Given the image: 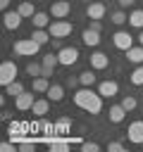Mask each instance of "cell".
Returning a JSON list of instances; mask_svg holds the SVG:
<instances>
[{
	"label": "cell",
	"mask_w": 143,
	"mask_h": 152,
	"mask_svg": "<svg viewBox=\"0 0 143 152\" xmlns=\"http://www.w3.org/2000/svg\"><path fill=\"white\" fill-rule=\"evenodd\" d=\"M102 100H105V97H102L100 93H95V90H91V88H86V86L74 93V104L81 107V109L88 112V114H100Z\"/></svg>",
	"instance_id": "cell-1"
},
{
	"label": "cell",
	"mask_w": 143,
	"mask_h": 152,
	"mask_svg": "<svg viewBox=\"0 0 143 152\" xmlns=\"http://www.w3.org/2000/svg\"><path fill=\"white\" fill-rule=\"evenodd\" d=\"M38 50H41V43L33 38H21L14 43V52L21 57H33V55H38Z\"/></svg>",
	"instance_id": "cell-2"
},
{
	"label": "cell",
	"mask_w": 143,
	"mask_h": 152,
	"mask_svg": "<svg viewBox=\"0 0 143 152\" xmlns=\"http://www.w3.org/2000/svg\"><path fill=\"white\" fill-rule=\"evenodd\" d=\"M72 24L69 21H64V19H55V21H50V26H48V31H50V36L52 38H67L69 33H72Z\"/></svg>",
	"instance_id": "cell-3"
},
{
	"label": "cell",
	"mask_w": 143,
	"mask_h": 152,
	"mask_svg": "<svg viewBox=\"0 0 143 152\" xmlns=\"http://www.w3.org/2000/svg\"><path fill=\"white\" fill-rule=\"evenodd\" d=\"M57 57H60V64L62 66H72V64L79 62V50L74 45H64V48L57 50Z\"/></svg>",
	"instance_id": "cell-4"
},
{
	"label": "cell",
	"mask_w": 143,
	"mask_h": 152,
	"mask_svg": "<svg viewBox=\"0 0 143 152\" xmlns=\"http://www.w3.org/2000/svg\"><path fill=\"white\" fill-rule=\"evenodd\" d=\"M14 76H17V64L12 59H5L0 64V86H10L12 81H17Z\"/></svg>",
	"instance_id": "cell-5"
},
{
	"label": "cell",
	"mask_w": 143,
	"mask_h": 152,
	"mask_svg": "<svg viewBox=\"0 0 143 152\" xmlns=\"http://www.w3.org/2000/svg\"><path fill=\"white\" fill-rule=\"evenodd\" d=\"M126 138H129V142H133V145H141V142H143V119H138V121H131V124H129Z\"/></svg>",
	"instance_id": "cell-6"
},
{
	"label": "cell",
	"mask_w": 143,
	"mask_h": 152,
	"mask_svg": "<svg viewBox=\"0 0 143 152\" xmlns=\"http://www.w3.org/2000/svg\"><path fill=\"white\" fill-rule=\"evenodd\" d=\"M112 43H114V48H119V50H129V48H133V36L129 33V31H117L114 36H112Z\"/></svg>",
	"instance_id": "cell-7"
},
{
	"label": "cell",
	"mask_w": 143,
	"mask_h": 152,
	"mask_svg": "<svg viewBox=\"0 0 143 152\" xmlns=\"http://www.w3.org/2000/svg\"><path fill=\"white\" fill-rule=\"evenodd\" d=\"M69 12H72V5H69V0H55V2L50 5V14H52L55 19H64Z\"/></svg>",
	"instance_id": "cell-8"
},
{
	"label": "cell",
	"mask_w": 143,
	"mask_h": 152,
	"mask_svg": "<svg viewBox=\"0 0 143 152\" xmlns=\"http://www.w3.org/2000/svg\"><path fill=\"white\" fill-rule=\"evenodd\" d=\"M98 93H100L102 97H114V95L119 93V83H117V81H112V78L100 81V83H98Z\"/></svg>",
	"instance_id": "cell-9"
},
{
	"label": "cell",
	"mask_w": 143,
	"mask_h": 152,
	"mask_svg": "<svg viewBox=\"0 0 143 152\" xmlns=\"http://www.w3.org/2000/svg\"><path fill=\"white\" fill-rule=\"evenodd\" d=\"M110 66V57L105 55V52H100V50H95L93 55H91V69H95V71H100V69H107Z\"/></svg>",
	"instance_id": "cell-10"
},
{
	"label": "cell",
	"mask_w": 143,
	"mask_h": 152,
	"mask_svg": "<svg viewBox=\"0 0 143 152\" xmlns=\"http://www.w3.org/2000/svg\"><path fill=\"white\" fill-rule=\"evenodd\" d=\"M33 102H36V100H33V93H26V90H24L21 95H17V97H14V107H17L19 112L31 109V107H33Z\"/></svg>",
	"instance_id": "cell-11"
},
{
	"label": "cell",
	"mask_w": 143,
	"mask_h": 152,
	"mask_svg": "<svg viewBox=\"0 0 143 152\" xmlns=\"http://www.w3.org/2000/svg\"><path fill=\"white\" fill-rule=\"evenodd\" d=\"M105 12H107V7H105L102 2H91V5L86 7V17H88V19H102Z\"/></svg>",
	"instance_id": "cell-12"
},
{
	"label": "cell",
	"mask_w": 143,
	"mask_h": 152,
	"mask_svg": "<svg viewBox=\"0 0 143 152\" xmlns=\"http://www.w3.org/2000/svg\"><path fill=\"white\" fill-rule=\"evenodd\" d=\"M2 19H5V28H7V31H14V28H19V24H21L24 17H21L19 10H17V12H5Z\"/></svg>",
	"instance_id": "cell-13"
},
{
	"label": "cell",
	"mask_w": 143,
	"mask_h": 152,
	"mask_svg": "<svg viewBox=\"0 0 143 152\" xmlns=\"http://www.w3.org/2000/svg\"><path fill=\"white\" fill-rule=\"evenodd\" d=\"M81 40H83V45H88V48H98V45H100V31L86 28V31L81 33Z\"/></svg>",
	"instance_id": "cell-14"
},
{
	"label": "cell",
	"mask_w": 143,
	"mask_h": 152,
	"mask_svg": "<svg viewBox=\"0 0 143 152\" xmlns=\"http://www.w3.org/2000/svg\"><path fill=\"white\" fill-rule=\"evenodd\" d=\"M31 21H33L36 28H48V26H50V14H48V12H36V14L31 17Z\"/></svg>",
	"instance_id": "cell-15"
},
{
	"label": "cell",
	"mask_w": 143,
	"mask_h": 152,
	"mask_svg": "<svg viewBox=\"0 0 143 152\" xmlns=\"http://www.w3.org/2000/svg\"><path fill=\"white\" fill-rule=\"evenodd\" d=\"M124 116H126V109H124L122 104H112V107H110V121H112V124H122Z\"/></svg>",
	"instance_id": "cell-16"
},
{
	"label": "cell",
	"mask_w": 143,
	"mask_h": 152,
	"mask_svg": "<svg viewBox=\"0 0 143 152\" xmlns=\"http://www.w3.org/2000/svg\"><path fill=\"white\" fill-rule=\"evenodd\" d=\"M126 59H129L131 64H143V45L129 48V50H126Z\"/></svg>",
	"instance_id": "cell-17"
},
{
	"label": "cell",
	"mask_w": 143,
	"mask_h": 152,
	"mask_svg": "<svg viewBox=\"0 0 143 152\" xmlns=\"http://www.w3.org/2000/svg\"><path fill=\"white\" fill-rule=\"evenodd\" d=\"M17 10H19V14H21L24 19H31V17L36 14V10H33V2H29V0H21Z\"/></svg>",
	"instance_id": "cell-18"
},
{
	"label": "cell",
	"mask_w": 143,
	"mask_h": 152,
	"mask_svg": "<svg viewBox=\"0 0 143 152\" xmlns=\"http://www.w3.org/2000/svg\"><path fill=\"white\" fill-rule=\"evenodd\" d=\"M79 81H81V86L91 88V86L95 83V69H86V71H81V74H79Z\"/></svg>",
	"instance_id": "cell-19"
},
{
	"label": "cell",
	"mask_w": 143,
	"mask_h": 152,
	"mask_svg": "<svg viewBox=\"0 0 143 152\" xmlns=\"http://www.w3.org/2000/svg\"><path fill=\"white\" fill-rule=\"evenodd\" d=\"M31 88H33V93H48L50 83H48V78H45V76H36V78H33V83H31Z\"/></svg>",
	"instance_id": "cell-20"
},
{
	"label": "cell",
	"mask_w": 143,
	"mask_h": 152,
	"mask_svg": "<svg viewBox=\"0 0 143 152\" xmlns=\"http://www.w3.org/2000/svg\"><path fill=\"white\" fill-rule=\"evenodd\" d=\"M48 109H50V100H36V102H33V107H31V112H33L36 116L48 114Z\"/></svg>",
	"instance_id": "cell-21"
},
{
	"label": "cell",
	"mask_w": 143,
	"mask_h": 152,
	"mask_svg": "<svg viewBox=\"0 0 143 152\" xmlns=\"http://www.w3.org/2000/svg\"><path fill=\"white\" fill-rule=\"evenodd\" d=\"M62 97H64V88H62V86H57V83H55V86H50V88H48V100L60 102Z\"/></svg>",
	"instance_id": "cell-22"
},
{
	"label": "cell",
	"mask_w": 143,
	"mask_h": 152,
	"mask_svg": "<svg viewBox=\"0 0 143 152\" xmlns=\"http://www.w3.org/2000/svg\"><path fill=\"white\" fill-rule=\"evenodd\" d=\"M69 128H72V116L64 114V116H60V119L55 121V131H57V133H67Z\"/></svg>",
	"instance_id": "cell-23"
},
{
	"label": "cell",
	"mask_w": 143,
	"mask_h": 152,
	"mask_svg": "<svg viewBox=\"0 0 143 152\" xmlns=\"http://www.w3.org/2000/svg\"><path fill=\"white\" fill-rule=\"evenodd\" d=\"M129 24H131L133 28H143V10L129 12Z\"/></svg>",
	"instance_id": "cell-24"
},
{
	"label": "cell",
	"mask_w": 143,
	"mask_h": 152,
	"mask_svg": "<svg viewBox=\"0 0 143 152\" xmlns=\"http://www.w3.org/2000/svg\"><path fill=\"white\" fill-rule=\"evenodd\" d=\"M31 38H33V40H38L41 45H45V43H48L52 36H50V31H45V28H36V31L31 33Z\"/></svg>",
	"instance_id": "cell-25"
},
{
	"label": "cell",
	"mask_w": 143,
	"mask_h": 152,
	"mask_svg": "<svg viewBox=\"0 0 143 152\" xmlns=\"http://www.w3.org/2000/svg\"><path fill=\"white\" fill-rule=\"evenodd\" d=\"M5 90H7V95L17 97V95H21V93H24V83H21V81H12L10 86H5Z\"/></svg>",
	"instance_id": "cell-26"
},
{
	"label": "cell",
	"mask_w": 143,
	"mask_h": 152,
	"mask_svg": "<svg viewBox=\"0 0 143 152\" xmlns=\"http://www.w3.org/2000/svg\"><path fill=\"white\" fill-rule=\"evenodd\" d=\"M129 81H131L133 86H143V64H138V66L129 74Z\"/></svg>",
	"instance_id": "cell-27"
},
{
	"label": "cell",
	"mask_w": 143,
	"mask_h": 152,
	"mask_svg": "<svg viewBox=\"0 0 143 152\" xmlns=\"http://www.w3.org/2000/svg\"><path fill=\"white\" fill-rule=\"evenodd\" d=\"M26 74H29L31 78L41 76V74H43V64H38V62H29V64H26Z\"/></svg>",
	"instance_id": "cell-28"
},
{
	"label": "cell",
	"mask_w": 143,
	"mask_h": 152,
	"mask_svg": "<svg viewBox=\"0 0 143 152\" xmlns=\"http://www.w3.org/2000/svg\"><path fill=\"white\" fill-rule=\"evenodd\" d=\"M136 104H138V100H136L133 95H124V97H122V107H124L126 112H133Z\"/></svg>",
	"instance_id": "cell-29"
},
{
	"label": "cell",
	"mask_w": 143,
	"mask_h": 152,
	"mask_svg": "<svg viewBox=\"0 0 143 152\" xmlns=\"http://www.w3.org/2000/svg\"><path fill=\"white\" fill-rule=\"evenodd\" d=\"M41 64H43V66H50V69H55V66H57V64H60V57H57V55H52V52H50V55H45V57H43V59H41Z\"/></svg>",
	"instance_id": "cell-30"
},
{
	"label": "cell",
	"mask_w": 143,
	"mask_h": 152,
	"mask_svg": "<svg viewBox=\"0 0 143 152\" xmlns=\"http://www.w3.org/2000/svg\"><path fill=\"white\" fill-rule=\"evenodd\" d=\"M124 21H129V17H126L122 10H119V12H112V24H117V26H119V24H124Z\"/></svg>",
	"instance_id": "cell-31"
},
{
	"label": "cell",
	"mask_w": 143,
	"mask_h": 152,
	"mask_svg": "<svg viewBox=\"0 0 143 152\" xmlns=\"http://www.w3.org/2000/svg\"><path fill=\"white\" fill-rule=\"evenodd\" d=\"M81 150H83V152H98L100 145H98V142H81Z\"/></svg>",
	"instance_id": "cell-32"
},
{
	"label": "cell",
	"mask_w": 143,
	"mask_h": 152,
	"mask_svg": "<svg viewBox=\"0 0 143 152\" xmlns=\"http://www.w3.org/2000/svg\"><path fill=\"white\" fill-rule=\"evenodd\" d=\"M0 150H2V152H17V142H2Z\"/></svg>",
	"instance_id": "cell-33"
},
{
	"label": "cell",
	"mask_w": 143,
	"mask_h": 152,
	"mask_svg": "<svg viewBox=\"0 0 143 152\" xmlns=\"http://www.w3.org/2000/svg\"><path fill=\"white\" fill-rule=\"evenodd\" d=\"M107 150H110V152H124V145H122V142H110Z\"/></svg>",
	"instance_id": "cell-34"
},
{
	"label": "cell",
	"mask_w": 143,
	"mask_h": 152,
	"mask_svg": "<svg viewBox=\"0 0 143 152\" xmlns=\"http://www.w3.org/2000/svg\"><path fill=\"white\" fill-rule=\"evenodd\" d=\"M88 28H93V31H102V21L100 19H91V26Z\"/></svg>",
	"instance_id": "cell-35"
},
{
	"label": "cell",
	"mask_w": 143,
	"mask_h": 152,
	"mask_svg": "<svg viewBox=\"0 0 143 152\" xmlns=\"http://www.w3.org/2000/svg\"><path fill=\"white\" fill-rule=\"evenodd\" d=\"M67 83H69V88H76L81 81H79V76H69V81H67Z\"/></svg>",
	"instance_id": "cell-36"
},
{
	"label": "cell",
	"mask_w": 143,
	"mask_h": 152,
	"mask_svg": "<svg viewBox=\"0 0 143 152\" xmlns=\"http://www.w3.org/2000/svg\"><path fill=\"white\" fill-rule=\"evenodd\" d=\"M41 76H45V78H50V76H52V69H50V66H43V74H41Z\"/></svg>",
	"instance_id": "cell-37"
},
{
	"label": "cell",
	"mask_w": 143,
	"mask_h": 152,
	"mask_svg": "<svg viewBox=\"0 0 143 152\" xmlns=\"http://www.w3.org/2000/svg\"><path fill=\"white\" fill-rule=\"evenodd\" d=\"M136 0H119V7H131Z\"/></svg>",
	"instance_id": "cell-38"
},
{
	"label": "cell",
	"mask_w": 143,
	"mask_h": 152,
	"mask_svg": "<svg viewBox=\"0 0 143 152\" xmlns=\"http://www.w3.org/2000/svg\"><path fill=\"white\" fill-rule=\"evenodd\" d=\"M7 5H10V0H0V7L2 10H7Z\"/></svg>",
	"instance_id": "cell-39"
},
{
	"label": "cell",
	"mask_w": 143,
	"mask_h": 152,
	"mask_svg": "<svg viewBox=\"0 0 143 152\" xmlns=\"http://www.w3.org/2000/svg\"><path fill=\"white\" fill-rule=\"evenodd\" d=\"M138 43L143 45V28H141V36H138Z\"/></svg>",
	"instance_id": "cell-40"
},
{
	"label": "cell",
	"mask_w": 143,
	"mask_h": 152,
	"mask_svg": "<svg viewBox=\"0 0 143 152\" xmlns=\"http://www.w3.org/2000/svg\"><path fill=\"white\" fill-rule=\"evenodd\" d=\"M19 2H21V0H19Z\"/></svg>",
	"instance_id": "cell-41"
}]
</instances>
